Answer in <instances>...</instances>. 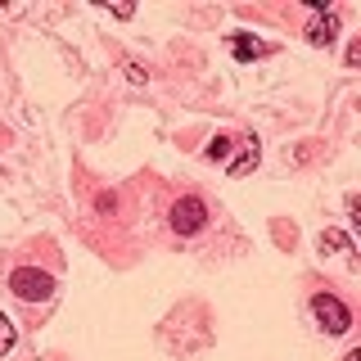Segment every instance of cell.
<instances>
[{
	"label": "cell",
	"instance_id": "11",
	"mask_svg": "<svg viewBox=\"0 0 361 361\" xmlns=\"http://www.w3.org/2000/svg\"><path fill=\"white\" fill-rule=\"evenodd\" d=\"M343 361H361V353H357V348H353V353H348V357H343Z\"/></svg>",
	"mask_w": 361,
	"mask_h": 361
},
{
	"label": "cell",
	"instance_id": "3",
	"mask_svg": "<svg viewBox=\"0 0 361 361\" xmlns=\"http://www.w3.org/2000/svg\"><path fill=\"white\" fill-rule=\"evenodd\" d=\"M312 316L321 321L325 334H348V330H353V312H348L334 293H316V298H312Z\"/></svg>",
	"mask_w": 361,
	"mask_h": 361
},
{
	"label": "cell",
	"instance_id": "1",
	"mask_svg": "<svg viewBox=\"0 0 361 361\" xmlns=\"http://www.w3.org/2000/svg\"><path fill=\"white\" fill-rule=\"evenodd\" d=\"M9 289H14L23 302H45L54 293V276L50 271H37V267H18L14 276H9Z\"/></svg>",
	"mask_w": 361,
	"mask_h": 361
},
{
	"label": "cell",
	"instance_id": "6",
	"mask_svg": "<svg viewBox=\"0 0 361 361\" xmlns=\"http://www.w3.org/2000/svg\"><path fill=\"white\" fill-rule=\"evenodd\" d=\"M253 167H257V135H248V140H244V154L231 163V176H244V172H253Z\"/></svg>",
	"mask_w": 361,
	"mask_h": 361
},
{
	"label": "cell",
	"instance_id": "9",
	"mask_svg": "<svg viewBox=\"0 0 361 361\" xmlns=\"http://www.w3.org/2000/svg\"><path fill=\"white\" fill-rule=\"evenodd\" d=\"M9 348H14V321H9V316L0 312V357H5Z\"/></svg>",
	"mask_w": 361,
	"mask_h": 361
},
{
	"label": "cell",
	"instance_id": "7",
	"mask_svg": "<svg viewBox=\"0 0 361 361\" xmlns=\"http://www.w3.org/2000/svg\"><path fill=\"white\" fill-rule=\"evenodd\" d=\"M316 248H321V253H325V248H334V253H353V240H348L343 231H321V235H316Z\"/></svg>",
	"mask_w": 361,
	"mask_h": 361
},
{
	"label": "cell",
	"instance_id": "8",
	"mask_svg": "<svg viewBox=\"0 0 361 361\" xmlns=\"http://www.w3.org/2000/svg\"><path fill=\"white\" fill-rule=\"evenodd\" d=\"M231 149H235L231 135H212L208 149H203V158H208V163H226V158H231Z\"/></svg>",
	"mask_w": 361,
	"mask_h": 361
},
{
	"label": "cell",
	"instance_id": "4",
	"mask_svg": "<svg viewBox=\"0 0 361 361\" xmlns=\"http://www.w3.org/2000/svg\"><path fill=\"white\" fill-rule=\"evenodd\" d=\"M226 45H231V54H235L240 63H248V59H262V54H267V45H262V41H253L248 32H235V37H226Z\"/></svg>",
	"mask_w": 361,
	"mask_h": 361
},
{
	"label": "cell",
	"instance_id": "2",
	"mask_svg": "<svg viewBox=\"0 0 361 361\" xmlns=\"http://www.w3.org/2000/svg\"><path fill=\"white\" fill-rule=\"evenodd\" d=\"M167 221H172L176 235H199L203 226H208V203H203L199 195H185L172 203V212H167Z\"/></svg>",
	"mask_w": 361,
	"mask_h": 361
},
{
	"label": "cell",
	"instance_id": "10",
	"mask_svg": "<svg viewBox=\"0 0 361 361\" xmlns=\"http://www.w3.org/2000/svg\"><path fill=\"white\" fill-rule=\"evenodd\" d=\"M145 77H149V73H145L140 63H127V82H131V86H145Z\"/></svg>",
	"mask_w": 361,
	"mask_h": 361
},
{
	"label": "cell",
	"instance_id": "5",
	"mask_svg": "<svg viewBox=\"0 0 361 361\" xmlns=\"http://www.w3.org/2000/svg\"><path fill=\"white\" fill-rule=\"evenodd\" d=\"M307 41H312V45H334V41H338V18H334V14H321V18H312V27H307Z\"/></svg>",
	"mask_w": 361,
	"mask_h": 361
}]
</instances>
